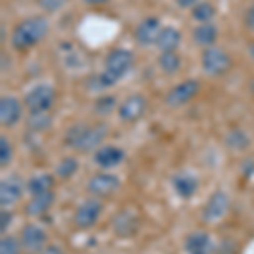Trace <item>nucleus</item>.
I'll return each mask as SVG.
<instances>
[{
	"mask_svg": "<svg viewBox=\"0 0 254 254\" xmlns=\"http://www.w3.org/2000/svg\"><path fill=\"white\" fill-rule=\"evenodd\" d=\"M114 231L121 237H130L137 231V220L127 212H122L114 217Z\"/></svg>",
	"mask_w": 254,
	"mask_h": 254,
	"instance_id": "nucleus-21",
	"label": "nucleus"
},
{
	"mask_svg": "<svg viewBox=\"0 0 254 254\" xmlns=\"http://www.w3.org/2000/svg\"><path fill=\"white\" fill-rule=\"evenodd\" d=\"M41 254H63V251H61V248H58V246L49 244V246H46V248L43 249V253H41Z\"/></svg>",
	"mask_w": 254,
	"mask_h": 254,
	"instance_id": "nucleus-34",
	"label": "nucleus"
},
{
	"mask_svg": "<svg viewBox=\"0 0 254 254\" xmlns=\"http://www.w3.org/2000/svg\"><path fill=\"white\" fill-rule=\"evenodd\" d=\"M85 3H88V5H102V3L109 2V0H83Z\"/></svg>",
	"mask_w": 254,
	"mask_h": 254,
	"instance_id": "nucleus-35",
	"label": "nucleus"
},
{
	"mask_svg": "<svg viewBox=\"0 0 254 254\" xmlns=\"http://www.w3.org/2000/svg\"><path fill=\"white\" fill-rule=\"evenodd\" d=\"M229 208V196L225 191L222 190H217L212 193L210 198L207 200L205 207H203V212H202V217L205 222H217L220 220L222 217L225 215Z\"/></svg>",
	"mask_w": 254,
	"mask_h": 254,
	"instance_id": "nucleus-11",
	"label": "nucleus"
},
{
	"mask_svg": "<svg viewBox=\"0 0 254 254\" xmlns=\"http://www.w3.org/2000/svg\"><path fill=\"white\" fill-rule=\"evenodd\" d=\"M46 232L39 225L29 224L20 232V246L27 254H39L46 248Z\"/></svg>",
	"mask_w": 254,
	"mask_h": 254,
	"instance_id": "nucleus-7",
	"label": "nucleus"
},
{
	"mask_svg": "<svg viewBox=\"0 0 254 254\" xmlns=\"http://www.w3.org/2000/svg\"><path fill=\"white\" fill-rule=\"evenodd\" d=\"M48 32L49 22L44 17H41V15L27 17L14 27L10 36V44L17 51H26V49H31L32 46L39 44L48 36Z\"/></svg>",
	"mask_w": 254,
	"mask_h": 254,
	"instance_id": "nucleus-1",
	"label": "nucleus"
},
{
	"mask_svg": "<svg viewBox=\"0 0 254 254\" xmlns=\"http://www.w3.org/2000/svg\"><path fill=\"white\" fill-rule=\"evenodd\" d=\"M232 60L224 49L210 46L202 53V69L208 76H222L231 69Z\"/></svg>",
	"mask_w": 254,
	"mask_h": 254,
	"instance_id": "nucleus-4",
	"label": "nucleus"
},
{
	"mask_svg": "<svg viewBox=\"0 0 254 254\" xmlns=\"http://www.w3.org/2000/svg\"><path fill=\"white\" fill-rule=\"evenodd\" d=\"M214 244L207 232H193L185 239V251L188 254H210Z\"/></svg>",
	"mask_w": 254,
	"mask_h": 254,
	"instance_id": "nucleus-17",
	"label": "nucleus"
},
{
	"mask_svg": "<svg viewBox=\"0 0 254 254\" xmlns=\"http://www.w3.org/2000/svg\"><path fill=\"white\" fill-rule=\"evenodd\" d=\"M53 202H55V193L53 191H46V193L34 195L27 202L26 205V214L29 217H41L51 208Z\"/></svg>",
	"mask_w": 254,
	"mask_h": 254,
	"instance_id": "nucleus-18",
	"label": "nucleus"
},
{
	"mask_svg": "<svg viewBox=\"0 0 254 254\" xmlns=\"http://www.w3.org/2000/svg\"><path fill=\"white\" fill-rule=\"evenodd\" d=\"M161 24H159L158 17H146L136 26L134 31V39L139 46H153L156 44V39L161 32Z\"/></svg>",
	"mask_w": 254,
	"mask_h": 254,
	"instance_id": "nucleus-9",
	"label": "nucleus"
},
{
	"mask_svg": "<svg viewBox=\"0 0 254 254\" xmlns=\"http://www.w3.org/2000/svg\"><path fill=\"white\" fill-rule=\"evenodd\" d=\"M51 126V114L49 112H32L27 117V127L31 130H46Z\"/></svg>",
	"mask_w": 254,
	"mask_h": 254,
	"instance_id": "nucleus-25",
	"label": "nucleus"
},
{
	"mask_svg": "<svg viewBox=\"0 0 254 254\" xmlns=\"http://www.w3.org/2000/svg\"><path fill=\"white\" fill-rule=\"evenodd\" d=\"M146 98L139 93H134V95H129L119 105V119L124 122H136L139 121L146 112Z\"/></svg>",
	"mask_w": 254,
	"mask_h": 254,
	"instance_id": "nucleus-10",
	"label": "nucleus"
},
{
	"mask_svg": "<svg viewBox=\"0 0 254 254\" xmlns=\"http://www.w3.org/2000/svg\"><path fill=\"white\" fill-rule=\"evenodd\" d=\"M121 187V182L116 175L112 173H97L90 178L88 182V191L97 196H110L116 193Z\"/></svg>",
	"mask_w": 254,
	"mask_h": 254,
	"instance_id": "nucleus-12",
	"label": "nucleus"
},
{
	"mask_svg": "<svg viewBox=\"0 0 254 254\" xmlns=\"http://www.w3.org/2000/svg\"><path fill=\"white\" fill-rule=\"evenodd\" d=\"M66 3H68V0H38V5L44 12H49V14L61 10Z\"/></svg>",
	"mask_w": 254,
	"mask_h": 254,
	"instance_id": "nucleus-30",
	"label": "nucleus"
},
{
	"mask_svg": "<svg viewBox=\"0 0 254 254\" xmlns=\"http://www.w3.org/2000/svg\"><path fill=\"white\" fill-rule=\"evenodd\" d=\"M109 134V127L105 124H97V126H73L69 127L66 132V144L71 146L73 149L78 151H92L97 149L102 144L105 137Z\"/></svg>",
	"mask_w": 254,
	"mask_h": 254,
	"instance_id": "nucleus-2",
	"label": "nucleus"
},
{
	"mask_svg": "<svg viewBox=\"0 0 254 254\" xmlns=\"http://www.w3.org/2000/svg\"><path fill=\"white\" fill-rule=\"evenodd\" d=\"M158 64L166 75H175V73L182 68V58L176 55V51L161 53L158 58Z\"/></svg>",
	"mask_w": 254,
	"mask_h": 254,
	"instance_id": "nucleus-23",
	"label": "nucleus"
},
{
	"mask_svg": "<svg viewBox=\"0 0 254 254\" xmlns=\"http://www.w3.org/2000/svg\"><path fill=\"white\" fill-rule=\"evenodd\" d=\"M132 64H134L132 51L117 48V49H112L107 55V58H105V69L102 73L107 76V80L110 83L116 85L117 81H121L127 73L130 71Z\"/></svg>",
	"mask_w": 254,
	"mask_h": 254,
	"instance_id": "nucleus-3",
	"label": "nucleus"
},
{
	"mask_svg": "<svg viewBox=\"0 0 254 254\" xmlns=\"http://www.w3.org/2000/svg\"><path fill=\"white\" fill-rule=\"evenodd\" d=\"M22 116V105L15 97H2L0 100V121L3 126L12 127L20 121Z\"/></svg>",
	"mask_w": 254,
	"mask_h": 254,
	"instance_id": "nucleus-14",
	"label": "nucleus"
},
{
	"mask_svg": "<svg viewBox=\"0 0 254 254\" xmlns=\"http://www.w3.org/2000/svg\"><path fill=\"white\" fill-rule=\"evenodd\" d=\"M56 92L51 85H38V87L31 88L24 97V105L32 112H49L51 107L55 105Z\"/></svg>",
	"mask_w": 254,
	"mask_h": 254,
	"instance_id": "nucleus-5",
	"label": "nucleus"
},
{
	"mask_svg": "<svg viewBox=\"0 0 254 254\" xmlns=\"http://www.w3.org/2000/svg\"><path fill=\"white\" fill-rule=\"evenodd\" d=\"M251 92H254V78H253V81H251Z\"/></svg>",
	"mask_w": 254,
	"mask_h": 254,
	"instance_id": "nucleus-37",
	"label": "nucleus"
},
{
	"mask_svg": "<svg viewBox=\"0 0 254 254\" xmlns=\"http://www.w3.org/2000/svg\"><path fill=\"white\" fill-rule=\"evenodd\" d=\"M53 176L51 175H38V176H32V178L27 182V191L34 196V195H41V193H46V191H53Z\"/></svg>",
	"mask_w": 254,
	"mask_h": 254,
	"instance_id": "nucleus-22",
	"label": "nucleus"
},
{
	"mask_svg": "<svg viewBox=\"0 0 254 254\" xmlns=\"http://www.w3.org/2000/svg\"><path fill=\"white\" fill-rule=\"evenodd\" d=\"M180 41H182L180 31L173 26H166V27H163L161 32H159V36L156 39V48L161 53L176 51V48L180 46Z\"/></svg>",
	"mask_w": 254,
	"mask_h": 254,
	"instance_id": "nucleus-19",
	"label": "nucleus"
},
{
	"mask_svg": "<svg viewBox=\"0 0 254 254\" xmlns=\"http://www.w3.org/2000/svg\"><path fill=\"white\" fill-rule=\"evenodd\" d=\"M215 15V7L210 2H198L196 5L191 9V19L198 24H205L212 22Z\"/></svg>",
	"mask_w": 254,
	"mask_h": 254,
	"instance_id": "nucleus-24",
	"label": "nucleus"
},
{
	"mask_svg": "<svg viewBox=\"0 0 254 254\" xmlns=\"http://www.w3.org/2000/svg\"><path fill=\"white\" fill-rule=\"evenodd\" d=\"M246 26H248L249 29H254V2L248 9V12H246Z\"/></svg>",
	"mask_w": 254,
	"mask_h": 254,
	"instance_id": "nucleus-32",
	"label": "nucleus"
},
{
	"mask_svg": "<svg viewBox=\"0 0 254 254\" xmlns=\"http://www.w3.org/2000/svg\"><path fill=\"white\" fill-rule=\"evenodd\" d=\"M171 185L176 195L182 198H191L195 195V191L198 190V178L195 175L188 173V171H182V173L175 175L171 180Z\"/></svg>",
	"mask_w": 254,
	"mask_h": 254,
	"instance_id": "nucleus-15",
	"label": "nucleus"
},
{
	"mask_svg": "<svg viewBox=\"0 0 254 254\" xmlns=\"http://www.w3.org/2000/svg\"><path fill=\"white\" fill-rule=\"evenodd\" d=\"M249 55H251V58L254 60V41H253V44H251V48H249Z\"/></svg>",
	"mask_w": 254,
	"mask_h": 254,
	"instance_id": "nucleus-36",
	"label": "nucleus"
},
{
	"mask_svg": "<svg viewBox=\"0 0 254 254\" xmlns=\"http://www.w3.org/2000/svg\"><path fill=\"white\" fill-rule=\"evenodd\" d=\"M117 107V98L114 95H102L98 100L95 102V112L98 116H109L112 114Z\"/></svg>",
	"mask_w": 254,
	"mask_h": 254,
	"instance_id": "nucleus-26",
	"label": "nucleus"
},
{
	"mask_svg": "<svg viewBox=\"0 0 254 254\" xmlns=\"http://www.w3.org/2000/svg\"><path fill=\"white\" fill-rule=\"evenodd\" d=\"M193 41L198 46L202 48H210L215 44L217 38H219V31L212 22H205V24H198V26L193 29Z\"/></svg>",
	"mask_w": 254,
	"mask_h": 254,
	"instance_id": "nucleus-20",
	"label": "nucleus"
},
{
	"mask_svg": "<svg viewBox=\"0 0 254 254\" xmlns=\"http://www.w3.org/2000/svg\"><path fill=\"white\" fill-rule=\"evenodd\" d=\"M12 159V146L5 136L0 137V165L5 168Z\"/></svg>",
	"mask_w": 254,
	"mask_h": 254,
	"instance_id": "nucleus-29",
	"label": "nucleus"
},
{
	"mask_svg": "<svg viewBox=\"0 0 254 254\" xmlns=\"http://www.w3.org/2000/svg\"><path fill=\"white\" fill-rule=\"evenodd\" d=\"M22 191V180L17 175H10L3 178L2 183H0V203H2V207H10L15 202H19Z\"/></svg>",
	"mask_w": 254,
	"mask_h": 254,
	"instance_id": "nucleus-13",
	"label": "nucleus"
},
{
	"mask_svg": "<svg viewBox=\"0 0 254 254\" xmlns=\"http://www.w3.org/2000/svg\"><path fill=\"white\" fill-rule=\"evenodd\" d=\"M176 3H178V7H182V9H193V7L198 3V0H176Z\"/></svg>",
	"mask_w": 254,
	"mask_h": 254,
	"instance_id": "nucleus-33",
	"label": "nucleus"
},
{
	"mask_svg": "<svg viewBox=\"0 0 254 254\" xmlns=\"http://www.w3.org/2000/svg\"><path fill=\"white\" fill-rule=\"evenodd\" d=\"M2 222H0V231L2 232H5L7 231V227L10 225V220H12V214L10 212H7V210H2Z\"/></svg>",
	"mask_w": 254,
	"mask_h": 254,
	"instance_id": "nucleus-31",
	"label": "nucleus"
},
{
	"mask_svg": "<svg viewBox=\"0 0 254 254\" xmlns=\"http://www.w3.org/2000/svg\"><path fill=\"white\" fill-rule=\"evenodd\" d=\"M102 202L97 198L85 200L75 212V225L78 229H90L95 225L98 217L102 214Z\"/></svg>",
	"mask_w": 254,
	"mask_h": 254,
	"instance_id": "nucleus-8",
	"label": "nucleus"
},
{
	"mask_svg": "<svg viewBox=\"0 0 254 254\" xmlns=\"http://www.w3.org/2000/svg\"><path fill=\"white\" fill-rule=\"evenodd\" d=\"M122 159H124V151L117 146H102L93 154V161L97 163V166L105 168V170L121 165Z\"/></svg>",
	"mask_w": 254,
	"mask_h": 254,
	"instance_id": "nucleus-16",
	"label": "nucleus"
},
{
	"mask_svg": "<svg viewBox=\"0 0 254 254\" xmlns=\"http://www.w3.org/2000/svg\"><path fill=\"white\" fill-rule=\"evenodd\" d=\"M200 90L198 80H185L182 83L175 85L165 97V104L168 107H182V105L188 104Z\"/></svg>",
	"mask_w": 254,
	"mask_h": 254,
	"instance_id": "nucleus-6",
	"label": "nucleus"
},
{
	"mask_svg": "<svg viewBox=\"0 0 254 254\" xmlns=\"http://www.w3.org/2000/svg\"><path fill=\"white\" fill-rule=\"evenodd\" d=\"M76 170H78V161L73 158H64L56 168V175L61 176V178H69L71 175L76 173Z\"/></svg>",
	"mask_w": 254,
	"mask_h": 254,
	"instance_id": "nucleus-27",
	"label": "nucleus"
},
{
	"mask_svg": "<svg viewBox=\"0 0 254 254\" xmlns=\"http://www.w3.org/2000/svg\"><path fill=\"white\" fill-rule=\"evenodd\" d=\"M20 241L15 237H3L0 241V254H19L20 253Z\"/></svg>",
	"mask_w": 254,
	"mask_h": 254,
	"instance_id": "nucleus-28",
	"label": "nucleus"
}]
</instances>
